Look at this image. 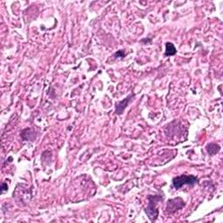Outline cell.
Masks as SVG:
<instances>
[{
	"instance_id": "6da1fadb",
	"label": "cell",
	"mask_w": 223,
	"mask_h": 223,
	"mask_svg": "<svg viewBox=\"0 0 223 223\" xmlns=\"http://www.w3.org/2000/svg\"><path fill=\"white\" fill-rule=\"evenodd\" d=\"M197 182V178L194 175H180L173 180V184L175 188H180L184 185H194Z\"/></svg>"
},
{
	"instance_id": "7a4b0ae2",
	"label": "cell",
	"mask_w": 223,
	"mask_h": 223,
	"mask_svg": "<svg viewBox=\"0 0 223 223\" xmlns=\"http://www.w3.org/2000/svg\"><path fill=\"white\" fill-rule=\"evenodd\" d=\"M132 97H133V94L129 95L127 98H125L124 100H122V101H120L118 104L117 106H116V114H121L122 113L124 112V110H125V107L127 106V105H128V103H129L130 100H131Z\"/></svg>"
},
{
	"instance_id": "3957f363",
	"label": "cell",
	"mask_w": 223,
	"mask_h": 223,
	"mask_svg": "<svg viewBox=\"0 0 223 223\" xmlns=\"http://www.w3.org/2000/svg\"><path fill=\"white\" fill-rule=\"evenodd\" d=\"M176 54V48L172 43L166 44V51H165V56H173Z\"/></svg>"
},
{
	"instance_id": "277c9868",
	"label": "cell",
	"mask_w": 223,
	"mask_h": 223,
	"mask_svg": "<svg viewBox=\"0 0 223 223\" xmlns=\"http://www.w3.org/2000/svg\"><path fill=\"white\" fill-rule=\"evenodd\" d=\"M207 150L210 154H215L220 150V146L216 144H209L207 146Z\"/></svg>"
},
{
	"instance_id": "5b68a950",
	"label": "cell",
	"mask_w": 223,
	"mask_h": 223,
	"mask_svg": "<svg viewBox=\"0 0 223 223\" xmlns=\"http://www.w3.org/2000/svg\"><path fill=\"white\" fill-rule=\"evenodd\" d=\"M5 190H7V185L5 184V183H4L3 186H2V192H4V191H5Z\"/></svg>"
}]
</instances>
